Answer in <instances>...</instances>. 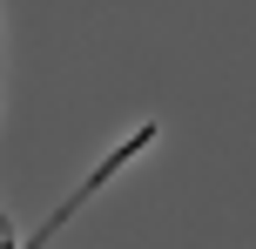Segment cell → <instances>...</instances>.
Listing matches in <instances>:
<instances>
[{
  "mask_svg": "<svg viewBox=\"0 0 256 249\" xmlns=\"http://www.w3.org/2000/svg\"><path fill=\"white\" fill-rule=\"evenodd\" d=\"M148 142H155V121H148V128H135V135H128V142H122V148H115V155H108V162H94V175H88V182H81V189H74V196H68V202H61V209H54V216H48V223H40V236H34V249H40V243H48V236H54V229H61V223H68V216H74V209H81V202H88V196H94V189H102V182H108V175H115V169H122V162H128V155H142V148H148Z\"/></svg>",
  "mask_w": 256,
  "mask_h": 249,
  "instance_id": "obj_1",
  "label": "cell"
}]
</instances>
